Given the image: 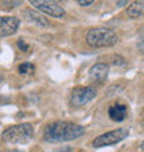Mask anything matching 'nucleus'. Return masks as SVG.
Listing matches in <instances>:
<instances>
[{
	"label": "nucleus",
	"instance_id": "f257e3e1",
	"mask_svg": "<svg viewBox=\"0 0 144 152\" xmlns=\"http://www.w3.org/2000/svg\"><path fill=\"white\" fill-rule=\"evenodd\" d=\"M83 134L84 129L80 124L72 122H54L44 129L43 138L47 142H64V141L76 140Z\"/></svg>",
	"mask_w": 144,
	"mask_h": 152
},
{
	"label": "nucleus",
	"instance_id": "f03ea898",
	"mask_svg": "<svg viewBox=\"0 0 144 152\" xmlns=\"http://www.w3.org/2000/svg\"><path fill=\"white\" fill-rule=\"evenodd\" d=\"M3 140L10 144H26L33 137V127L31 123H21L6 129L1 134Z\"/></svg>",
	"mask_w": 144,
	"mask_h": 152
},
{
	"label": "nucleus",
	"instance_id": "7ed1b4c3",
	"mask_svg": "<svg viewBox=\"0 0 144 152\" xmlns=\"http://www.w3.org/2000/svg\"><path fill=\"white\" fill-rule=\"evenodd\" d=\"M86 42L92 47H111L118 42V35L107 28H93L86 35Z\"/></svg>",
	"mask_w": 144,
	"mask_h": 152
},
{
	"label": "nucleus",
	"instance_id": "20e7f679",
	"mask_svg": "<svg viewBox=\"0 0 144 152\" xmlns=\"http://www.w3.org/2000/svg\"><path fill=\"white\" fill-rule=\"evenodd\" d=\"M129 136V130L126 127H120L112 132H108L105 134H101L97 138H94L93 145L96 148H101V147H108V145H114L116 142H120Z\"/></svg>",
	"mask_w": 144,
	"mask_h": 152
},
{
	"label": "nucleus",
	"instance_id": "39448f33",
	"mask_svg": "<svg viewBox=\"0 0 144 152\" xmlns=\"http://www.w3.org/2000/svg\"><path fill=\"white\" fill-rule=\"evenodd\" d=\"M96 97V90L93 87H75L71 91L69 96V102L72 107H82L87 104L89 101H92Z\"/></svg>",
	"mask_w": 144,
	"mask_h": 152
},
{
	"label": "nucleus",
	"instance_id": "423d86ee",
	"mask_svg": "<svg viewBox=\"0 0 144 152\" xmlns=\"http://www.w3.org/2000/svg\"><path fill=\"white\" fill-rule=\"evenodd\" d=\"M31 4L36 6L40 11L46 12V14H48V15H51V17H56V18L65 17V10L58 3H56V1H43V0L36 1V0H32Z\"/></svg>",
	"mask_w": 144,
	"mask_h": 152
},
{
	"label": "nucleus",
	"instance_id": "0eeeda50",
	"mask_svg": "<svg viewBox=\"0 0 144 152\" xmlns=\"http://www.w3.org/2000/svg\"><path fill=\"white\" fill-rule=\"evenodd\" d=\"M20 20L17 17H0V37H6L18 31Z\"/></svg>",
	"mask_w": 144,
	"mask_h": 152
},
{
	"label": "nucleus",
	"instance_id": "6e6552de",
	"mask_svg": "<svg viewBox=\"0 0 144 152\" xmlns=\"http://www.w3.org/2000/svg\"><path fill=\"white\" fill-rule=\"evenodd\" d=\"M108 72H109L108 65L100 62V64L93 65L92 68H90V72H89V75H90V79H92L93 82H96V83H103V82L107 79Z\"/></svg>",
	"mask_w": 144,
	"mask_h": 152
},
{
	"label": "nucleus",
	"instance_id": "1a4fd4ad",
	"mask_svg": "<svg viewBox=\"0 0 144 152\" xmlns=\"http://www.w3.org/2000/svg\"><path fill=\"white\" fill-rule=\"evenodd\" d=\"M108 115L114 122H122L128 116V108L123 104H114L108 109Z\"/></svg>",
	"mask_w": 144,
	"mask_h": 152
},
{
	"label": "nucleus",
	"instance_id": "9d476101",
	"mask_svg": "<svg viewBox=\"0 0 144 152\" xmlns=\"http://www.w3.org/2000/svg\"><path fill=\"white\" fill-rule=\"evenodd\" d=\"M24 14H25V18H26V20L33 22L35 25H37L39 28H47L48 26V21L46 20L42 14H39V12L32 11V10H26Z\"/></svg>",
	"mask_w": 144,
	"mask_h": 152
},
{
	"label": "nucleus",
	"instance_id": "9b49d317",
	"mask_svg": "<svg viewBox=\"0 0 144 152\" xmlns=\"http://www.w3.org/2000/svg\"><path fill=\"white\" fill-rule=\"evenodd\" d=\"M128 15L130 18H139V17H144V0L141 1H133L128 7Z\"/></svg>",
	"mask_w": 144,
	"mask_h": 152
},
{
	"label": "nucleus",
	"instance_id": "f8f14e48",
	"mask_svg": "<svg viewBox=\"0 0 144 152\" xmlns=\"http://www.w3.org/2000/svg\"><path fill=\"white\" fill-rule=\"evenodd\" d=\"M18 72L21 73V75H26V73H33L35 72V66H33L32 64H29V62H25V64H21L20 68H18Z\"/></svg>",
	"mask_w": 144,
	"mask_h": 152
},
{
	"label": "nucleus",
	"instance_id": "ddd939ff",
	"mask_svg": "<svg viewBox=\"0 0 144 152\" xmlns=\"http://www.w3.org/2000/svg\"><path fill=\"white\" fill-rule=\"evenodd\" d=\"M17 46H18V47H20V50H22V51H25V53L29 51V46L25 43L22 39H20L18 42H17Z\"/></svg>",
	"mask_w": 144,
	"mask_h": 152
},
{
	"label": "nucleus",
	"instance_id": "4468645a",
	"mask_svg": "<svg viewBox=\"0 0 144 152\" xmlns=\"http://www.w3.org/2000/svg\"><path fill=\"white\" fill-rule=\"evenodd\" d=\"M78 4H80V6H90V4H93V1L92 0H89V1H86V0H79V1H78Z\"/></svg>",
	"mask_w": 144,
	"mask_h": 152
},
{
	"label": "nucleus",
	"instance_id": "2eb2a0df",
	"mask_svg": "<svg viewBox=\"0 0 144 152\" xmlns=\"http://www.w3.org/2000/svg\"><path fill=\"white\" fill-rule=\"evenodd\" d=\"M56 152H72V148L71 147H64V148L58 149V151H56Z\"/></svg>",
	"mask_w": 144,
	"mask_h": 152
},
{
	"label": "nucleus",
	"instance_id": "dca6fc26",
	"mask_svg": "<svg viewBox=\"0 0 144 152\" xmlns=\"http://www.w3.org/2000/svg\"><path fill=\"white\" fill-rule=\"evenodd\" d=\"M141 123H143V126H144V108L143 109H141Z\"/></svg>",
	"mask_w": 144,
	"mask_h": 152
},
{
	"label": "nucleus",
	"instance_id": "f3484780",
	"mask_svg": "<svg viewBox=\"0 0 144 152\" xmlns=\"http://www.w3.org/2000/svg\"><path fill=\"white\" fill-rule=\"evenodd\" d=\"M123 4H128V1H116V6H123Z\"/></svg>",
	"mask_w": 144,
	"mask_h": 152
},
{
	"label": "nucleus",
	"instance_id": "a211bd4d",
	"mask_svg": "<svg viewBox=\"0 0 144 152\" xmlns=\"http://www.w3.org/2000/svg\"><path fill=\"white\" fill-rule=\"evenodd\" d=\"M8 152H22V151H18V149H11V151H8Z\"/></svg>",
	"mask_w": 144,
	"mask_h": 152
},
{
	"label": "nucleus",
	"instance_id": "6ab92c4d",
	"mask_svg": "<svg viewBox=\"0 0 144 152\" xmlns=\"http://www.w3.org/2000/svg\"><path fill=\"white\" fill-rule=\"evenodd\" d=\"M140 147H141V149H143V151H144V141H143V142H141V145H140Z\"/></svg>",
	"mask_w": 144,
	"mask_h": 152
}]
</instances>
